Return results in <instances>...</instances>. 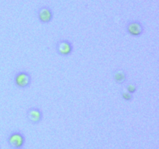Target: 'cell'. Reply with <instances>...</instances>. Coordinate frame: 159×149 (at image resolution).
<instances>
[{"label":"cell","mask_w":159,"mask_h":149,"mask_svg":"<svg viewBox=\"0 0 159 149\" xmlns=\"http://www.w3.org/2000/svg\"><path fill=\"white\" fill-rule=\"evenodd\" d=\"M14 85L20 89H26L30 86L32 83V77L30 74L26 71H20L16 73L13 77Z\"/></svg>","instance_id":"6da1fadb"},{"label":"cell","mask_w":159,"mask_h":149,"mask_svg":"<svg viewBox=\"0 0 159 149\" xmlns=\"http://www.w3.org/2000/svg\"><path fill=\"white\" fill-rule=\"evenodd\" d=\"M74 47L72 43L68 40H60L55 45V51L61 57H68L72 53Z\"/></svg>","instance_id":"7a4b0ae2"},{"label":"cell","mask_w":159,"mask_h":149,"mask_svg":"<svg viewBox=\"0 0 159 149\" xmlns=\"http://www.w3.org/2000/svg\"><path fill=\"white\" fill-rule=\"evenodd\" d=\"M26 116L27 120L34 125L38 124L43 120V112L39 107L31 106L26 110Z\"/></svg>","instance_id":"3957f363"},{"label":"cell","mask_w":159,"mask_h":149,"mask_svg":"<svg viewBox=\"0 0 159 149\" xmlns=\"http://www.w3.org/2000/svg\"><path fill=\"white\" fill-rule=\"evenodd\" d=\"M7 141L12 148H22L25 144V136L22 132L13 131L9 135Z\"/></svg>","instance_id":"277c9868"},{"label":"cell","mask_w":159,"mask_h":149,"mask_svg":"<svg viewBox=\"0 0 159 149\" xmlns=\"http://www.w3.org/2000/svg\"><path fill=\"white\" fill-rule=\"evenodd\" d=\"M126 29L127 33L134 37H138L144 32V26L138 21H131L128 23Z\"/></svg>","instance_id":"5b68a950"},{"label":"cell","mask_w":159,"mask_h":149,"mask_svg":"<svg viewBox=\"0 0 159 149\" xmlns=\"http://www.w3.org/2000/svg\"><path fill=\"white\" fill-rule=\"evenodd\" d=\"M38 19L41 23H48L52 20L53 12L51 9L48 6H43L38 10Z\"/></svg>","instance_id":"8992f818"},{"label":"cell","mask_w":159,"mask_h":149,"mask_svg":"<svg viewBox=\"0 0 159 149\" xmlns=\"http://www.w3.org/2000/svg\"><path fill=\"white\" fill-rule=\"evenodd\" d=\"M113 80L119 85L125 83L127 79V74L124 69H116L113 73Z\"/></svg>","instance_id":"52a82bcc"},{"label":"cell","mask_w":159,"mask_h":149,"mask_svg":"<svg viewBox=\"0 0 159 149\" xmlns=\"http://www.w3.org/2000/svg\"><path fill=\"white\" fill-rule=\"evenodd\" d=\"M121 96H122L123 99L126 102H130L133 99V94H130L128 92H122L121 93Z\"/></svg>","instance_id":"ba28073f"},{"label":"cell","mask_w":159,"mask_h":149,"mask_svg":"<svg viewBox=\"0 0 159 149\" xmlns=\"http://www.w3.org/2000/svg\"><path fill=\"white\" fill-rule=\"evenodd\" d=\"M137 89H138V87L134 83H130L127 85V92H128L130 94H134V93H136Z\"/></svg>","instance_id":"9c48e42d"},{"label":"cell","mask_w":159,"mask_h":149,"mask_svg":"<svg viewBox=\"0 0 159 149\" xmlns=\"http://www.w3.org/2000/svg\"><path fill=\"white\" fill-rule=\"evenodd\" d=\"M18 149H23V148H18Z\"/></svg>","instance_id":"30bf717a"}]
</instances>
